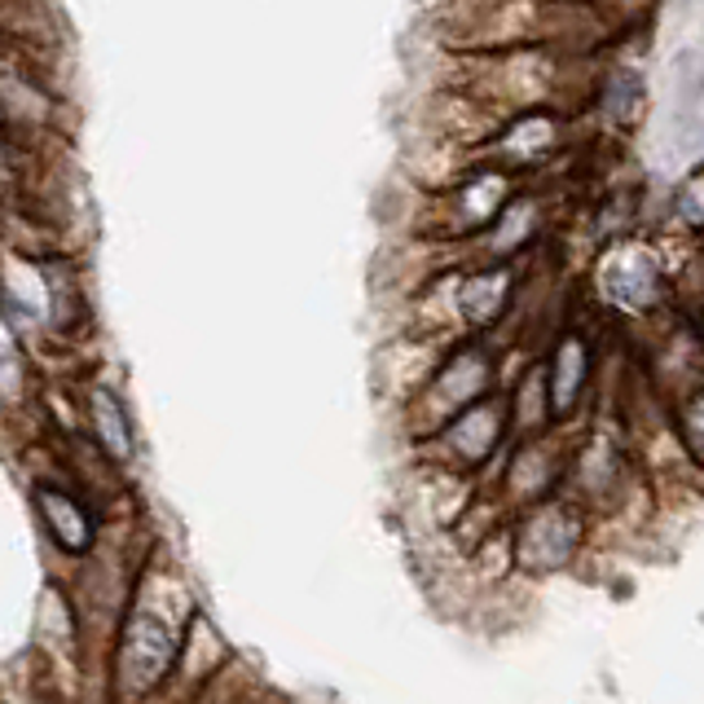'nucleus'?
Wrapping results in <instances>:
<instances>
[{
    "instance_id": "obj_1",
    "label": "nucleus",
    "mask_w": 704,
    "mask_h": 704,
    "mask_svg": "<svg viewBox=\"0 0 704 704\" xmlns=\"http://www.w3.org/2000/svg\"><path fill=\"white\" fill-rule=\"evenodd\" d=\"M507 449H511V410H507V392L502 388L489 392L476 405H466L458 418H449L440 432H432L423 440L427 466L466 476L476 485L494 481V472L502 466Z\"/></svg>"
},
{
    "instance_id": "obj_2",
    "label": "nucleus",
    "mask_w": 704,
    "mask_h": 704,
    "mask_svg": "<svg viewBox=\"0 0 704 704\" xmlns=\"http://www.w3.org/2000/svg\"><path fill=\"white\" fill-rule=\"evenodd\" d=\"M595 520L585 515L568 494H555L520 515H511V559L515 576H559L581 563V555L591 550Z\"/></svg>"
},
{
    "instance_id": "obj_3",
    "label": "nucleus",
    "mask_w": 704,
    "mask_h": 704,
    "mask_svg": "<svg viewBox=\"0 0 704 704\" xmlns=\"http://www.w3.org/2000/svg\"><path fill=\"white\" fill-rule=\"evenodd\" d=\"M498 352L476 339V343H458L449 348L445 357L432 366V375L418 384L414 392V405H410V423H414V436L427 440L432 432H440L449 418H458L466 405L485 401L489 392H498Z\"/></svg>"
},
{
    "instance_id": "obj_4",
    "label": "nucleus",
    "mask_w": 704,
    "mask_h": 704,
    "mask_svg": "<svg viewBox=\"0 0 704 704\" xmlns=\"http://www.w3.org/2000/svg\"><path fill=\"white\" fill-rule=\"evenodd\" d=\"M568 449H572V432L555 427L546 436H529V440H511L502 466L494 472V481L485 485L507 515H520L555 494H563V472H568Z\"/></svg>"
},
{
    "instance_id": "obj_5",
    "label": "nucleus",
    "mask_w": 704,
    "mask_h": 704,
    "mask_svg": "<svg viewBox=\"0 0 704 704\" xmlns=\"http://www.w3.org/2000/svg\"><path fill=\"white\" fill-rule=\"evenodd\" d=\"M595 295L617 317H652L665 304V269L643 243H617L595 265Z\"/></svg>"
},
{
    "instance_id": "obj_6",
    "label": "nucleus",
    "mask_w": 704,
    "mask_h": 704,
    "mask_svg": "<svg viewBox=\"0 0 704 704\" xmlns=\"http://www.w3.org/2000/svg\"><path fill=\"white\" fill-rule=\"evenodd\" d=\"M542 375H546L555 427L576 432V423L585 418V405H591V388H595V343H591V335L563 330L546 348Z\"/></svg>"
},
{
    "instance_id": "obj_7",
    "label": "nucleus",
    "mask_w": 704,
    "mask_h": 704,
    "mask_svg": "<svg viewBox=\"0 0 704 704\" xmlns=\"http://www.w3.org/2000/svg\"><path fill=\"white\" fill-rule=\"evenodd\" d=\"M177 643H181V630L163 617V608H142L133 617V626L124 630V656H120V678L129 695H142L163 678V669L177 656Z\"/></svg>"
},
{
    "instance_id": "obj_8",
    "label": "nucleus",
    "mask_w": 704,
    "mask_h": 704,
    "mask_svg": "<svg viewBox=\"0 0 704 704\" xmlns=\"http://www.w3.org/2000/svg\"><path fill=\"white\" fill-rule=\"evenodd\" d=\"M515 287L520 274L511 260H489L476 274H466L453 282V317L462 330H489L498 326L511 304H515Z\"/></svg>"
},
{
    "instance_id": "obj_9",
    "label": "nucleus",
    "mask_w": 704,
    "mask_h": 704,
    "mask_svg": "<svg viewBox=\"0 0 704 704\" xmlns=\"http://www.w3.org/2000/svg\"><path fill=\"white\" fill-rule=\"evenodd\" d=\"M511 203V177L507 172H481L466 185L453 190V211H449V233H481L489 229Z\"/></svg>"
},
{
    "instance_id": "obj_10",
    "label": "nucleus",
    "mask_w": 704,
    "mask_h": 704,
    "mask_svg": "<svg viewBox=\"0 0 704 704\" xmlns=\"http://www.w3.org/2000/svg\"><path fill=\"white\" fill-rule=\"evenodd\" d=\"M507 392V410H511V440H529V436H546L555 432V414H550V392H546V375L542 362H529Z\"/></svg>"
},
{
    "instance_id": "obj_11",
    "label": "nucleus",
    "mask_w": 704,
    "mask_h": 704,
    "mask_svg": "<svg viewBox=\"0 0 704 704\" xmlns=\"http://www.w3.org/2000/svg\"><path fill=\"white\" fill-rule=\"evenodd\" d=\"M669 423H673V436L691 462V472L704 481V379L687 388L678 401H669Z\"/></svg>"
},
{
    "instance_id": "obj_12",
    "label": "nucleus",
    "mask_w": 704,
    "mask_h": 704,
    "mask_svg": "<svg viewBox=\"0 0 704 704\" xmlns=\"http://www.w3.org/2000/svg\"><path fill=\"white\" fill-rule=\"evenodd\" d=\"M40 511H45L53 537H58L66 550H84V546H88V529H84L80 507H75L71 498H62V494H40Z\"/></svg>"
},
{
    "instance_id": "obj_13",
    "label": "nucleus",
    "mask_w": 704,
    "mask_h": 704,
    "mask_svg": "<svg viewBox=\"0 0 704 704\" xmlns=\"http://www.w3.org/2000/svg\"><path fill=\"white\" fill-rule=\"evenodd\" d=\"M97 427H101V440H106V449L114 453V458H129V427H124V418H120V405H114L110 397H97Z\"/></svg>"
}]
</instances>
